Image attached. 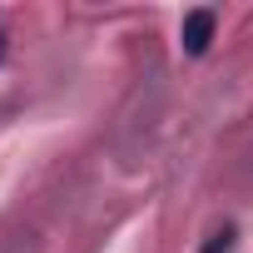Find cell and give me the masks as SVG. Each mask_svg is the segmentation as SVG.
Instances as JSON below:
<instances>
[{"mask_svg": "<svg viewBox=\"0 0 253 253\" xmlns=\"http://www.w3.org/2000/svg\"><path fill=\"white\" fill-rule=\"evenodd\" d=\"M199 253H233V228H218V233H213Z\"/></svg>", "mask_w": 253, "mask_h": 253, "instance_id": "7a4b0ae2", "label": "cell"}, {"mask_svg": "<svg viewBox=\"0 0 253 253\" xmlns=\"http://www.w3.org/2000/svg\"><path fill=\"white\" fill-rule=\"evenodd\" d=\"M179 40H184V55H204L209 40H213V10H189Z\"/></svg>", "mask_w": 253, "mask_h": 253, "instance_id": "6da1fadb", "label": "cell"}, {"mask_svg": "<svg viewBox=\"0 0 253 253\" xmlns=\"http://www.w3.org/2000/svg\"><path fill=\"white\" fill-rule=\"evenodd\" d=\"M0 60H5V35H0Z\"/></svg>", "mask_w": 253, "mask_h": 253, "instance_id": "3957f363", "label": "cell"}]
</instances>
